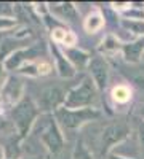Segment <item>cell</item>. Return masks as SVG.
I'll return each instance as SVG.
<instances>
[{"mask_svg":"<svg viewBox=\"0 0 144 159\" xmlns=\"http://www.w3.org/2000/svg\"><path fill=\"white\" fill-rule=\"evenodd\" d=\"M40 113L42 111L38 108V105L29 97H24L19 103H16L13 107L11 121H13V127L16 129L19 139H24L32 130V127L38 121V116H42Z\"/></svg>","mask_w":144,"mask_h":159,"instance_id":"6da1fadb","label":"cell"},{"mask_svg":"<svg viewBox=\"0 0 144 159\" xmlns=\"http://www.w3.org/2000/svg\"><path fill=\"white\" fill-rule=\"evenodd\" d=\"M56 123L62 130H77L85 124L96 121L101 118V111L98 108H67L61 107L53 113Z\"/></svg>","mask_w":144,"mask_h":159,"instance_id":"7a4b0ae2","label":"cell"},{"mask_svg":"<svg viewBox=\"0 0 144 159\" xmlns=\"http://www.w3.org/2000/svg\"><path fill=\"white\" fill-rule=\"evenodd\" d=\"M98 88L90 76L83 78L77 86H74L66 96L64 107L67 108H91L98 103Z\"/></svg>","mask_w":144,"mask_h":159,"instance_id":"3957f363","label":"cell"},{"mask_svg":"<svg viewBox=\"0 0 144 159\" xmlns=\"http://www.w3.org/2000/svg\"><path fill=\"white\" fill-rule=\"evenodd\" d=\"M40 140L45 145V148L48 154H58L64 148V135H62V129L56 123V119L51 116L48 121L43 124L40 130Z\"/></svg>","mask_w":144,"mask_h":159,"instance_id":"277c9868","label":"cell"},{"mask_svg":"<svg viewBox=\"0 0 144 159\" xmlns=\"http://www.w3.org/2000/svg\"><path fill=\"white\" fill-rule=\"evenodd\" d=\"M130 135V127L127 123H112L107 127H104L101 134V148L102 151L109 154L111 150L117 145L123 143Z\"/></svg>","mask_w":144,"mask_h":159,"instance_id":"5b68a950","label":"cell"},{"mask_svg":"<svg viewBox=\"0 0 144 159\" xmlns=\"http://www.w3.org/2000/svg\"><path fill=\"white\" fill-rule=\"evenodd\" d=\"M67 92H64L59 86H48L40 92L38 97V108L40 111H56L58 108L64 107Z\"/></svg>","mask_w":144,"mask_h":159,"instance_id":"8992f818","label":"cell"},{"mask_svg":"<svg viewBox=\"0 0 144 159\" xmlns=\"http://www.w3.org/2000/svg\"><path fill=\"white\" fill-rule=\"evenodd\" d=\"M90 78L93 80L98 91H104L109 83V64L102 56H93L88 64Z\"/></svg>","mask_w":144,"mask_h":159,"instance_id":"52a82bcc","label":"cell"},{"mask_svg":"<svg viewBox=\"0 0 144 159\" xmlns=\"http://www.w3.org/2000/svg\"><path fill=\"white\" fill-rule=\"evenodd\" d=\"M22 92H24L22 80L18 78V76H8L2 92H0V96H2V100L5 103L15 107L16 103H19L22 100Z\"/></svg>","mask_w":144,"mask_h":159,"instance_id":"ba28073f","label":"cell"},{"mask_svg":"<svg viewBox=\"0 0 144 159\" xmlns=\"http://www.w3.org/2000/svg\"><path fill=\"white\" fill-rule=\"evenodd\" d=\"M50 49H51V54H53V59L56 62V70H58L59 76L61 78H72L77 70L71 64V61L66 57V54L58 48V45H51Z\"/></svg>","mask_w":144,"mask_h":159,"instance_id":"9c48e42d","label":"cell"},{"mask_svg":"<svg viewBox=\"0 0 144 159\" xmlns=\"http://www.w3.org/2000/svg\"><path fill=\"white\" fill-rule=\"evenodd\" d=\"M122 54L125 57L127 62L136 64L139 61H142V54H144V37L135 40V42L125 43L122 46Z\"/></svg>","mask_w":144,"mask_h":159,"instance_id":"30bf717a","label":"cell"},{"mask_svg":"<svg viewBox=\"0 0 144 159\" xmlns=\"http://www.w3.org/2000/svg\"><path fill=\"white\" fill-rule=\"evenodd\" d=\"M64 54H66V57L71 61V64L74 65V67H85V65L90 64V59L91 56L88 54V52H85L83 49H78V48H67L66 51H64Z\"/></svg>","mask_w":144,"mask_h":159,"instance_id":"8fae6325","label":"cell"},{"mask_svg":"<svg viewBox=\"0 0 144 159\" xmlns=\"http://www.w3.org/2000/svg\"><path fill=\"white\" fill-rule=\"evenodd\" d=\"M133 97V92L127 84H119L111 91V99L115 105H127Z\"/></svg>","mask_w":144,"mask_h":159,"instance_id":"7c38bea8","label":"cell"},{"mask_svg":"<svg viewBox=\"0 0 144 159\" xmlns=\"http://www.w3.org/2000/svg\"><path fill=\"white\" fill-rule=\"evenodd\" d=\"M85 30L90 32V34H96L98 30L102 29V25H104V16L101 15L99 11H91L90 15L85 18Z\"/></svg>","mask_w":144,"mask_h":159,"instance_id":"4fadbf2b","label":"cell"},{"mask_svg":"<svg viewBox=\"0 0 144 159\" xmlns=\"http://www.w3.org/2000/svg\"><path fill=\"white\" fill-rule=\"evenodd\" d=\"M122 25L130 30V34H135V35H141L144 37V21H138V19H123Z\"/></svg>","mask_w":144,"mask_h":159,"instance_id":"5bb4252c","label":"cell"},{"mask_svg":"<svg viewBox=\"0 0 144 159\" xmlns=\"http://www.w3.org/2000/svg\"><path fill=\"white\" fill-rule=\"evenodd\" d=\"M72 159H95V157H93V153L87 148L83 140H78L72 151Z\"/></svg>","mask_w":144,"mask_h":159,"instance_id":"9a60e30c","label":"cell"},{"mask_svg":"<svg viewBox=\"0 0 144 159\" xmlns=\"http://www.w3.org/2000/svg\"><path fill=\"white\" fill-rule=\"evenodd\" d=\"M101 51H104V52H115V51H119V49H122V46H120V42L117 40L115 37H112V35H109V37H106L102 40V43H101Z\"/></svg>","mask_w":144,"mask_h":159,"instance_id":"2e32d148","label":"cell"},{"mask_svg":"<svg viewBox=\"0 0 144 159\" xmlns=\"http://www.w3.org/2000/svg\"><path fill=\"white\" fill-rule=\"evenodd\" d=\"M51 10H55V11L61 13V18H64V19L77 18V15H75V7H74L72 3H61V5L56 7V8L51 7Z\"/></svg>","mask_w":144,"mask_h":159,"instance_id":"e0dca14e","label":"cell"},{"mask_svg":"<svg viewBox=\"0 0 144 159\" xmlns=\"http://www.w3.org/2000/svg\"><path fill=\"white\" fill-rule=\"evenodd\" d=\"M138 143H139V151L144 156V121H141L138 126Z\"/></svg>","mask_w":144,"mask_h":159,"instance_id":"ac0fdd59","label":"cell"},{"mask_svg":"<svg viewBox=\"0 0 144 159\" xmlns=\"http://www.w3.org/2000/svg\"><path fill=\"white\" fill-rule=\"evenodd\" d=\"M0 16L11 18L13 16V5L11 3H2V2H0Z\"/></svg>","mask_w":144,"mask_h":159,"instance_id":"d6986e66","label":"cell"},{"mask_svg":"<svg viewBox=\"0 0 144 159\" xmlns=\"http://www.w3.org/2000/svg\"><path fill=\"white\" fill-rule=\"evenodd\" d=\"M7 69H5V65H3V62H0V92H2V89H3V86H5V83H7Z\"/></svg>","mask_w":144,"mask_h":159,"instance_id":"ffe728a7","label":"cell"},{"mask_svg":"<svg viewBox=\"0 0 144 159\" xmlns=\"http://www.w3.org/2000/svg\"><path fill=\"white\" fill-rule=\"evenodd\" d=\"M107 159H132V157L122 156V154H117V153H109V154H107Z\"/></svg>","mask_w":144,"mask_h":159,"instance_id":"44dd1931","label":"cell"},{"mask_svg":"<svg viewBox=\"0 0 144 159\" xmlns=\"http://www.w3.org/2000/svg\"><path fill=\"white\" fill-rule=\"evenodd\" d=\"M7 124H8V123H7V119H5L3 116H0V130H3V129L7 127Z\"/></svg>","mask_w":144,"mask_h":159,"instance_id":"7402d4cb","label":"cell"},{"mask_svg":"<svg viewBox=\"0 0 144 159\" xmlns=\"http://www.w3.org/2000/svg\"><path fill=\"white\" fill-rule=\"evenodd\" d=\"M139 115H141V118H142V121H144V103L139 107Z\"/></svg>","mask_w":144,"mask_h":159,"instance_id":"603a6c76","label":"cell"},{"mask_svg":"<svg viewBox=\"0 0 144 159\" xmlns=\"http://www.w3.org/2000/svg\"><path fill=\"white\" fill-rule=\"evenodd\" d=\"M43 159H55V157H53V154H47Z\"/></svg>","mask_w":144,"mask_h":159,"instance_id":"cb8c5ba5","label":"cell"},{"mask_svg":"<svg viewBox=\"0 0 144 159\" xmlns=\"http://www.w3.org/2000/svg\"><path fill=\"white\" fill-rule=\"evenodd\" d=\"M2 42H3V35L0 34V45H2Z\"/></svg>","mask_w":144,"mask_h":159,"instance_id":"d4e9b609","label":"cell"},{"mask_svg":"<svg viewBox=\"0 0 144 159\" xmlns=\"http://www.w3.org/2000/svg\"><path fill=\"white\" fill-rule=\"evenodd\" d=\"M2 156H3V150L0 148V159H2Z\"/></svg>","mask_w":144,"mask_h":159,"instance_id":"484cf974","label":"cell"},{"mask_svg":"<svg viewBox=\"0 0 144 159\" xmlns=\"http://www.w3.org/2000/svg\"><path fill=\"white\" fill-rule=\"evenodd\" d=\"M3 103V100H2V96H0V105H2Z\"/></svg>","mask_w":144,"mask_h":159,"instance_id":"4316f807","label":"cell"},{"mask_svg":"<svg viewBox=\"0 0 144 159\" xmlns=\"http://www.w3.org/2000/svg\"><path fill=\"white\" fill-rule=\"evenodd\" d=\"M2 159H13V157H2Z\"/></svg>","mask_w":144,"mask_h":159,"instance_id":"83f0119b","label":"cell"},{"mask_svg":"<svg viewBox=\"0 0 144 159\" xmlns=\"http://www.w3.org/2000/svg\"><path fill=\"white\" fill-rule=\"evenodd\" d=\"M27 159H34V157H27Z\"/></svg>","mask_w":144,"mask_h":159,"instance_id":"f1b7e54d","label":"cell"},{"mask_svg":"<svg viewBox=\"0 0 144 159\" xmlns=\"http://www.w3.org/2000/svg\"><path fill=\"white\" fill-rule=\"evenodd\" d=\"M142 61H144V54H142Z\"/></svg>","mask_w":144,"mask_h":159,"instance_id":"f546056e","label":"cell"}]
</instances>
